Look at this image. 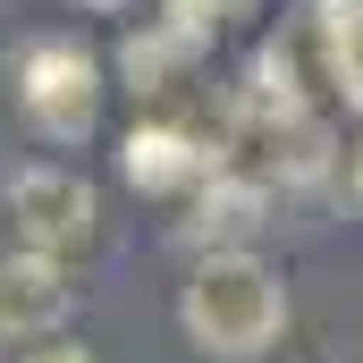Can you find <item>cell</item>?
I'll return each instance as SVG.
<instances>
[{
	"label": "cell",
	"instance_id": "cell-12",
	"mask_svg": "<svg viewBox=\"0 0 363 363\" xmlns=\"http://www.w3.org/2000/svg\"><path fill=\"white\" fill-rule=\"evenodd\" d=\"M355 186H363V152H355Z\"/></svg>",
	"mask_w": 363,
	"mask_h": 363
},
{
	"label": "cell",
	"instance_id": "cell-2",
	"mask_svg": "<svg viewBox=\"0 0 363 363\" xmlns=\"http://www.w3.org/2000/svg\"><path fill=\"white\" fill-rule=\"evenodd\" d=\"M9 85H17V110L43 144H85L93 110H101V68H93L85 43L68 34H43V43H17L9 60Z\"/></svg>",
	"mask_w": 363,
	"mask_h": 363
},
{
	"label": "cell",
	"instance_id": "cell-6",
	"mask_svg": "<svg viewBox=\"0 0 363 363\" xmlns=\"http://www.w3.org/2000/svg\"><path fill=\"white\" fill-rule=\"evenodd\" d=\"M118 169L135 194H186V186H203L220 161L186 135V127H135L127 144H118Z\"/></svg>",
	"mask_w": 363,
	"mask_h": 363
},
{
	"label": "cell",
	"instance_id": "cell-9",
	"mask_svg": "<svg viewBox=\"0 0 363 363\" xmlns=\"http://www.w3.org/2000/svg\"><path fill=\"white\" fill-rule=\"evenodd\" d=\"M254 93H262V101H279V118H287V110H296V60H287V51H254Z\"/></svg>",
	"mask_w": 363,
	"mask_h": 363
},
{
	"label": "cell",
	"instance_id": "cell-5",
	"mask_svg": "<svg viewBox=\"0 0 363 363\" xmlns=\"http://www.w3.org/2000/svg\"><path fill=\"white\" fill-rule=\"evenodd\" d=\"M262 228H271V186H262V178H228V169H211V178L194 186V220H186V237H194L203 254L254 245Z\"/></svg>",
	"mask_w": 363,
	"mask_h": 363
},
{
	"label": "cell",
	"instance_id": "cell-8",
	"mask_svg": "<svg viewBox=\"0 0 363 363\" xmlns=\"http://www.w3.org/2000/svg\"><path fill=\"white\" fill-rule=\"evenodd\" d=\"M321 51H330V85L363 110V0H330V17H321Z\"/></svg>",
	"mask_w": 363,
	"mask_h": 363
},
{
	"label": "cell",
	"instance_id": "cell-4",
	"mask_svg": "<svg viewBox=\"0 0 363 363\" xmlns=\"http://www.w3.org/2000/svg\"><path fill=\"white\" fill-rule=\"evenodd\" d=\"M68 304H77V287L60 271V254H43V245L0 254V338L34 347V338H51L68 321Z\"/></svg>",
	"mask_w": 363,
	"mask_h": 363
},
{
	"label": "cell",
	"instance_id": "cell-10",
	"mask_svg": "<svg viewBox=\"0 0 363 363\" xmlns=\"http://www.w3.org/2000/svg\"><path fill=\"white\" fill-rule=\"evenodd\" d=\"M26 363H93V347H77V338H34Z\"/></svg>",
	"mask_w": 363,
	"mask_h": 363
},
{
	"label": "cell",
	"instance_id": "cell-11",
	"mask_svg": "<svg viewBox=\"0 0 363 363\" xmlns=\"http://www.w3.org/2000/svg\"><path fill=\"white\" fill-rule=\"evenodd\" d=\"M220 9H228V0H169V17H186V26H203V34L220 26Z\"/></svg>",
	"mask_w": 363,
	"mask_h": 363
},
{
	"label": "cell",
	"instance_id": "cell-13",
	"mask_svg": "<svg viewBox=\"0 0 363 363\" xmlns=\"http://www.w3.org/2000/svg\"><path fill=\"white\" fill-rule=\"evenodd\" d=\"M0 237H9V211H0Z\"/></svg>",
	"mask_w": 363,
	"mask_h": 363
},
{
	"label": "cell",
	"instance_id": "cell-7",
	"mask_svg": "<svg viewBox=\"0 0 363 363\" xmlns=\"http://www.w3.org/2000/svg\"><path fill=\"white\" fill-rule=\"evenodd\" d=\"M203 26H186V17H161V26H144V34H127L118 43V77H127V93H169L203 60Z\"/></svg>",
	"mask_w": 363,
	"mask_h": 363
},
{
	"label": "cell",
	"instance_id": "cell-3",
	"mask_svg": "<svg viewBox=\"0 0 363 363\" xmlns=\"http://www.w3.org/2000/svg\"><path fill=\"white\" fill-rule=\"evenodd\" d=\"M0 211H9V228H17L26 245H43V254H68V245L93 237V186L77 178V169H17L9 194H0Z\"/></svg>",
	"mask_w": 363,
	"mask_h": 363
},
{
	"label": "cell",
	"instance_id": "cell-1",
	"mask_svg": "<svg viewBox=\"0 0 363 363\" xmlns=\"http://www.w3.org/2000/svg\"><path fill=\"white\" fill-rule=\"evenodd\" d=\"M178 330L194 355L211 363H262L287 330V279L254 254V245H228V254H203V271L186 279L178 296Z\"/></svg>",
	"mask_w": 363,
	"mask_h": 363
},
{
	"label": "cell",
	"instance_id": "cell-14",
	"mask_svg": "<svg viewBox=\"0 0 363 363\" xmlns=\"http://www.w3.org/2000/svg\"><path fill=\"white\" fill-rule=\"evenodd\" d=\"M93 9H118V0H93Z\"/></svg>",
	"mask_w": 363,
	"mask_h": 363
}]
</instances>
